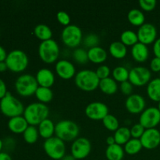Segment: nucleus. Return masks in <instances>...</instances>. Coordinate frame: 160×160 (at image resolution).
<instances>
[{"mask_svg":"<svg viewBox=\"0 0 160 160\" xmlns=\"http://www.w3.org/2000/svg\"><path fill=\"white\" fill-rule=\"evenodd\" d=\"M23 116L29 125L38 126L42 121L48 118L49 109L42 102H33L25 108Z\"/></svg>","mask_w":160,"mask_h":160,"instance_id":"obj_1","label":"nucleus"},{"mask_svg":"<svg viewBox=\"0 0 160 160\" xmlns=\"http://www.w3.org/2000/svg\"><path fill=\"white\" fill-rule=\"evenodd\" d=\"M74 82L77 87L84 92H93L99 86L100 80L95 71L92 70H83L76 73Z\"/></svg>","mask_w":160,"mask_h":160,"instance_id":"obj_2","label":"nucleus"},{"mask_svg":"<svg viewBox=\"0 0 160 160\" xmlns=\"http://www.w3.org/2000/svg\"><path fill=\"white\" fill-rule=\"evenodd\" d=\"M24 109L23 103L10 92H8L6 96L0 100V110L2 113L9 118L23 116Z\"/></svg>","mask_w":160,"mask_h":160,"instance_id":"obj_3","label":"nucleus"},{"mask_svg":"<svg viewBox=\"0 0 160 160\" xmlns=\"http://www.w3.org/2000/svg\"><path fill=\"white\" fill-rule=\"evenodd\" d=\"M80 128L75 122L69 120H63L58 122L56 124L55 134L65 142H73L78 138Z\"/></svg>","mask_w":160,"mask_h":160,"instance_id":"obj_4","label":"nucleus"},{"mask_svg":"<svg viewBox=\"0 0 160 160\" xmlns=\"http://www.w3.org/2000/svg\"><path fill=\"white\" fill-rule=\"evenodd\" d=\"M8 70L13 73H21L28 67L29 59L26 53L20 49H14L8 53L6 59Z\"/></svg>","mask_w":160,"mask_h":160,"instance_id":"obj_5","label":"nucleus"},{"mask_svg":"<svg viewBox=\"0 0 160 160\" xmlns=\"http://www.w3.org/2000/svg\"><path fill=\"white\" fill-rule=\"evenodd\" d=\"M38 84L35 77L31 74L20 75L15 82V88L17 93L23 97H30L35 95Z\"/></svg>","mask_w":160,"mask_h":160,"instance_id":"obj_6","label":"nucleus"},{"mask_svg":"<svg viewBox=\"0 0 160 160\" xmlns=\"http://www.w3.org/2000/svg\"><path fill=\"white\" fill-rule=\"evenodd\" d=\"M59 53H60V49H59V45L53 39L42 42L39 45V57L45 63H54L57 61Z\"/></svg>","mask_w":160,"mask_h":160,"instance_id":"obj_7","label":"nucleus"},{"mask_svg":"<svg viewBox=\"0 0 160 160\" xmlns=\"http://www.w3.org/2000/svg\"><path fill=\"white\" fill-rule=\"evenodd\" d=\"M43 148L47 156L52 159L61 160L66 156L65 143L56 136L46 139L43 144Z\"/></svg>","mask_w":160,"mask_h":160,"instance_id":"obj_8","label":"nucleus"},{"mask_svg":"<svg viewBox=\"0 0 160 160\" xmlns=\"http://www.w3.org/2000/svg\"><path fill=\"white\" fill-rule=\"evenodd\" d=\"M61 39L64 45L69 48H77L83 40L82 31L77 25L70 24L62 29Z\"/></svg>","mask_w":160,"mask_h":160,"instance_id":"obj_9","label":"nucleus"},{"mask_svg":"<svg viewBox=\"0 0 160 160\" xmlns=\"http://www.w3.org/2000/svg\"><path fill=\"white\" fill-rule=\"evenodd\" d=\"M151 70L147 67L139 66V67H134L130 70L128 81L133 85L142 87L145 84H148L151 81Z\"/></svg>","mask_w":160,"mask_h":160,"instance_id":"obj_10","label":"nucleus"},{"mask_svg":"<svg viewBox=\"0 0 160 160\" xmlns=\"http://www.w3.org/2000/svg\"><path fill=\"white\" fill-rule=\"evenodd\" d=\"M160 123V112L156 107H149L145 109L141 113L139 123L145 129L156 128Z\"/></svg>","mask_w":160,"mask_h":160,"instance_id":"obj_11","label":"nucleus"},{"mask_svg":"<svg viewBox=\"0 0 160 160\" xmlns=\"http://www.w3.org/2000/svg\"><path fill=\"white\" fill-rule=\"evenodd\" d=\"M92 150V144L86 138H78L73 142L70 148L71 155L75 159H84L88 156Z\"/></svg>","mask_w":160,"mask_h":160,"instance_id":"obj_12","label":"nucleus"},{"mask_svg":"<svg viewBox=\"0 0 160 160\" xmlns=\"http://www.w3.org/2000/svg\"><path fill=\"white\" fill-rule=\"evenodd\" d=\"M109 114V108L101 102H93L86 106L85 115L92 120H102Z\"/></svg>","mask_w":160,"mask_h":160,"instance_id":"obj_13","label":"nucleus"},{"mask_svg":"<svg viewBox=\"0 0 160 160\" xmlns=\"http://www.w3.org/2000/svg\"><path fill=\"white\" fill-rule=\"evenodd\" d=\"M138 42L145 45H148L156 42L157 38V30L152 23H145L137 31Z\"/></svg>","mask_w":160,"mask_h":160,"instance_id":"obj_14","label":"nucleus"},{"mask_svg":"<svg viewBox=\"0 0 160 160\" xmlns=\"http://www.w3.org/2000/svg\"><path fill=\"white\" fill-rule=\"evenodd\" d=\"M140 141L144 148L154 149L160 145V131L156 128L145 129Z\"/></svg>","mask_w":160,"mask_h":160,"instance_id":"obj_15","label":"nucleus"},{"mask_svg":"<svg viewBox=\"0 0 160 160\" xmlns=\"http://www.w3.org/2000/svg\"><path fill=\"white\" fill-rule=\"evenodd\" d=\"M145 106L146 102L145 98L138 94H132L129 95L125 102L127 110L131 114L142 113L145 109Z\"/></svg>","mask_w":160,"mask_h":160,"instance_id":"obj_16","label":"nucleus"},{"mask_svg":"<svg viewBox=\"0 0 160 160\" xmlns=\"http://www.w3.org/2000/svg\"><path fill=\"white\" fill-rule=\"evenodd\" d=\"M56 73L63 80H70L76 76L74 65L67 59H61L56 63Z\"/></svg>","mask_w":160,"mask_h":160,"instance_id":"obj_17","label":"nucleus"},{"mask_svg":"<svg viewBox=\"0 0 160 160\" xmlns=\"http://www.w3.org/2000/svg\"><path fill=\"white\" fill-rule=\"evenodd\" d=\"M39 87L51 88L55 83V74L48 68H42L37 72L35 76Z\"/></svg>","mask_w":160,"mask_h":160,"instance_id":"obj_18","label":"nucleus"},{"mask_svg":"<svg viewBox=\"0 0 160 160\" xmlns=\"http://www.w3.org/2000/svg\"><path fill=\"white\" fill-rule=\"evenodd\" d=\"M28 126L29 124L23 116L12 117L8 121V128L14 134H23Z\"/></svg>","mask_w":160,"mask_h":160,"instance_id":"obj_19","label":"nucleus"},{"mask_svg":"<svg viewBox=\"0 0 160 160\" xmlns=\"http://www.w3.org/2000/svg\"><path fill=\"white\" fill-rule=\"evenodd\" d=\"M131 56L136 62H145L149 56L148 45H144L141 42H138L131 48Z\"/></svg>","mask_w":160,"mask_h":160,"instance_id":"obj_20","label":"nucleus"},{"mask_svg":"<svg viewBox=\"0 0 160 160\" xmlns=\"http://www.w3.org/2000/svg\"><path fill=\"white\" fill-rule=\"evenodd\" d=\"M88 60L95 64H101L107 59V52L100 46L94 47L88 50Z\"/></svg>","mask_w":160,"mask_h":160,"instance_id":"obj_21","label":"nucleus"},{"mask_svg":"<svg viewBox=\"0 0 160 160\" xmlns=\"http://www.w3.org/2000/svg\"><path fill=\"white\" fill-rule=\"evenodd\" d=\"M55 129H56V124L53 123L52 120L48 118L42 121L38 128L39 135L45 140L53 137L55 134Z\"/></svg>","mask_w":160,"mask_h":160,"instance_id":"obj_22","label":"nucleus"},{"mask_svg":"<svg viewBox=\"0 0 160 160\" xmlns=\"http://www.w3.org/2000/svg\"><path fill=\"white\" fill-rule=\"evenodd\" d=\"M147 95L153 102H160V78L151 80L147 86Z\"/></svg>","mask_w":160,"mask_h":160,"instance_id":"obj_23","label":"nucleus"},{"mask_svg":"<svg viewBox=\"0 0 160 160\" xmlns=\"http://www.w3.org/2000/svg\"><path fill=\"white\" fill-rule=\"evenodd\" d=\"M98 88L102 92L107 95H114L118 90V84L113 78H108L106 79L100 80Z\"/></svg>","mask_w":160,"mask_h":160,"instance_id":"obj_24","label":"nucleus"},{"mask_svg":"<svg viewBox=\"0 0 160 160\" xmlns=\"http://www.w3.org/2000/svg\"><path fill=\"white\" fill-rule=\"evenodd\" d=\"M109 52L111 56L117 59H123L127 56L128 48L125 45L121 42H113L110 44L109 47Z\"/></svg>","mask_w":160,"mask_h":160,"instance_id":"obj_25","label":"nucleus"},{"mask_svg":"<svg viewBox=\"0 0 160 160\" xmlns=\"http://www.w3.org/2000/svg\"><path fill=\"white\" fill-rule=\"evenodd\" d=\"M124 149L117 144L109 145L106 150V156L108 160H122L124 157Z\"/></svg>","mask_w":160,"mask_h":160,"instance_id":"obj_26","label":"nucleus"},{"mask_svg":"<svg viewBox=\"0 0 160 160\" xmlns=\"http://www.w3.org/2000/svg\"><path fill=\"white\" fill-rule=\"evenodd\" d=\"M113 137L115 138L116 144L121 145V146L124 145L128 141L132 138L131 134V130L127 127H120L114 132Z\"/></svg>","mask_w":160,"mask_h":160,"instance_id":"obj_27","label":"nucleus"},{"mask_svg":"<svg viewBox=\"0 0 160 160\" xmlns=\"http://www.w3.org/2000/svg\"><path fill=\"white\" fill-rule=\"evenodd\" d=\"M34 34L36 38L42 42L50 40L52 37V31L51 28L48 25L43 24V23L38 24L34 28Z\"/></svg>","mask_w":160,"mask_h":160,"instance_id":"obj_28","label":"nucleus"},{"mask_svg":"<svg viewBox=\"0 0 160 160\" xmlns=\"http://www.w3.org/2000/svg\"><path fill=\"white\" fill-rule=\"evenodd\" d=\"M128 20L130 22V23L132 24L133 26L140 28L141 26H142L145 23V14L139 9H132L128 12Z\"/></svg>","mask_w":160,"mask_h":160,"instance_id":"obj_29","label":"nucleus"},{"mask_svg":"<svg viewBox=\"0 0 160 160\" xmlns=\"http://www.w3.org/2000/svg\"><path fill=\"white\" fill-rule=\"evenodd\" d=\"M34 95L39 102H42L43 104L50 102L53 98V92L49 88L38 87Z\"/></svg>","mask_w":160,"mask_h":160,"instance_id":"obj_30","label":"nucleus"},{"mask_svg":"<svg viewBox=\"0 0 160 160\" xmlns=\"http://www.w3.org/2000/svg\"><path fill=\"white\" fill-rule=\"evenodd\" d=\"M120 42L126 46H134L138 42L137 33L131 30L124 31L120 35Z\"/></svg>","mask_w":160,"mask_h":160,"instance_id":"obj_31","label":"nucleus"},{"mask_svg":"<svg viewBox=\"0 0 160 160\" xmlns=\"http://www.w3.org/2000/svg\"><path fill=\"white\" fill-rule=\"evenodd\" d=\"M142 145L140 139L131 138L124 145V152L128 155H136L142 149Z\"/></svg>","mask_w":160,"mask_h":160,"instance_id":"obj_32","label":"nucleus"},{"mask_svg":"<svg viewBox=\"0 0 160 160\" xmlns=\"http://www.w3.org/2000/svg\"><path fill=\"white\" fill-rule=\"evenodd\" d=\"M129 70L123 66L115 67L112 72V78L117 82L123 83L129 80Z\"/></svg>","mask_w":160,"mask_h":160,"instance_id":"obj_33","label":"nucleus"},{"mask_svg":"<svg viewBox=\"0 0 160 160\" xmlns=\"http://www.w3.org/2000/svg\"><path fill=\"white\" fill-rule=\"evenodd\" d=\"M38 130L35 126H31L29 125L27 128L26 131L23 133V138L25 142L30 145H33L38 141L39 137Z\"/></svg>","mask_w":160,"mask_h":160,"instance_id":"obj_34","label":"nucleus"},{"mask_svg":"<svg viewBox=\"0 0 160 160\" xmlns=\"http://www.w3.org/2000/svg\"><path fill=\"white\" fill-rule=\"evenodd\" d=\"M102 123L105 128L110 131H114L115 132L119 128H120V123L119 120L115 116L108 114L102 120Z\"/></svg>","mask_w":160,"mask_h":160,"instance_id":"obj_35","label":"nucleus"},{"mask_svg":"<svg viewBox=\"0 0 160 160\" xmlns=\"http://www.w3.org/2000/svg\"><path fill=\"white\" fill-rule=\"evenodd\" d=\"M73 59L79 64H85L88 62V51L84 48H77L73 52Z\"/></svg>","mask_w":160,"mask_h":160,"instance_id":"obj_36","label":"nucleus"},{"mask_svg":"<svg viewBox=\"0 0 160 160\" xmlns=\"http://www.w3.org/2000/svg\"><path fill=\"white\" fill-rule=\"evenodd\" d=\"M100 39L97 34H89L84 38V45L87 48H92L94 47L98 46Z\"/></svg>","mask_w":160,"mask_h":160,"instance_id":"obj_37","label":"nucleus"},{"mask_svg":"<svg viewBox=\"0 0 160 160\" xmlns=\"http://www.w3.org/2000/svg\"><path fill=\"white\" fill-rule=\"evenodd\" d=\"M131 134L132 138L140 139L142 136L143 135L144 132H145V129L140 124V123H135L131 127Z\"/></svg>","mask_w":160,"mask_h":160,"instance_id":"obj_38","label":"nucleus"},{"mask_svg":"<svg viewBox=\"0 0 160 160\" xmlns=\"http://www.w3.org/2000/svg\"><path fill=\"white\" fill-rule=\"evenodd\" d=\"M111 70L108 66L106 65H101L97 68L95 70V73H96L97 77L99 78V80L106 79V78H109L110 75Z\"/></svg>","mask_w":160,"mask_h":160,"instance_id":"obj_39","label":"nucleus"},{"mask_svg":"<svg viewBox=\"0 0 160 160\" xmlns=\"http://www.w3.org/2000/svg\"><path fill=\"white\" fill-rule=\"evenodd\" d=\"M156 4H157V2H156V0H140L139 1L140 7L146 12L152 11L156 8Z\"/></svg>","mask_w":160,"mask_h":160,"instance_id":"obj_40","label":"nucleus"},{"mask_svg":"<svg viewBox=\"0 0 160 160\" xmlns=\"http://www.w3.org/2000/svg\"><path fill=\"white\" fill-rule=\"evenodd\" d=\"M56 18L60 24L67 27L70 24V17L65 11H59L56 14Z\"/></svg>","mask_w":160,"mask_h":160,"instance_id":"obj_41","label":"nucleus"},{"mask_svg":"<svg viewBox=\"0 0 160 160\" xmlns=\"http://www.w3.org/2000/svg\"><path fill=\"white\" fill-rule=\"evenodd\" d=\"M120 91H121V92L123 95L129 96V95H132L133 84H131L129 81H124V82H123L120 84Z\"/></svg>","mask_w":160,"mask_h":160,"instance_id":"obj_42","label":"nucleus"},{"mask_svg":"<svg viewBox=\"0 0 160 160\" xmlns=\"http://www.w3.org/2000/svg\"><path fill=\"white\" fill-rule=\"evenodd\" d=\"M150 70L155 73L160 72V59L154 57L150 62Z\"/></svg>","mask_w":160,"mask_h":160,"instance_id":"obj_43","label":"nucleus"},{"mask_svg":"<svg viewBox=\"0 0 160 160\" xmlns=\"http://www.w3.org/2000/svg\"><path fill=\"white\" fill-rule=\"evenodd\" d=\"M153 52H154L155 57L160 59V38L156 39V42L153 43Z\"/></svg>","mask_w":160,"mask_h":160,"instance_id":"obj_44","label":"nucleus"},{"mask_svg":"<svg viewBox=\"0 0 160 160\" xmlns=\"http://www.w3.org/2000/svg\"><path fill=\"white\" fill-rule=\"evenodd\" d=\"M7 93L8 92L6 83H5V81L3 80H2L0 78V100L2 98H4Z\"/></svg>","mask_w":160,"mask_h":160,"instance_id":"obj_45","label":"nucleus"},{"mask_svg":"<svg viewBox=\"0 0 160 160\" xmlns=\"http://www.w3.org/2000/svg\"><path fill=\"white\" fill-rule=\"evenodd\" d=\"M7 52L6 49L2 46L0 45V62H4L6 61V57H7Z\"/></svg>","mask_w":160,"mask_h":160,"instance_id":"obj_46","label":"nucleus"},{"mask_svg":"<svg viewBox=\"0 0 160 160\" xmlns=\"http://www.w3.org/2000/svg\"><path fill=\"white\" fill-rule=\"evenodd\" d=\"M0 160H12L11 156L6 152H0Z\"/></svg>","mask_w":160,"mask_h":160,"instance_id":"obj_47","label":"nucleus"},{"mask_svg":"<svg viewBox=\"0 0 160 160\" xmlns=\"http://www.w3.org/2000/svg\"><path fill=\"white\" fill-rule=\"evenodd\" d=\"M106 143H107L108 146H109V145H114V144H116V142H115V138H114L113 136H109V137L106 138Z\"/></svg>","mask_w":160,"mask_h":160,"instance_id":"obj_48","label":"nucleus"},{"mask_svg":"<svg viewBox=\"0 0 160 160\" xmlns=\"http://www.w3.org/2000/svg\"><path fill=\"white\" fill-rule=\"evenodd\" d=\"M8 70L7 65H6V62H0V72H5L6 70Z\"/></svg>","mask_w":160,"mask_h":160,"instance_id":"obj_49","label":"nucleus"},{"mask_svg":"<svg viewBox=\"0 0 160 160\" xmlns=\"http://www.w3.org/2000/svg\"><path fill=\"white\" fill-rule=\"evenodd\" d=\"M61 160H76L73 157L72 155H68V156H65Z\"/></svg>","mask_w":160,"mask_h":160,"instance_id":"obj_50","label":"nucleus"},{"mask_svg":"<svg viewBox=\"0 0 160 160\" xmlns=\"http://www.w3.org/2000/svg\"><path fill=\"white\" fill-rule=\"evenodd\" d=\"M2 148H3V142L0 139V152H2L1 151L2 149Z\"/></svg>","mask_w":160,"mask_h":160,"instance_id":"obj_51","label":"nucleus"},{"mask_svg":"<svg viewBox=\"0 0 160 160\" xmlns=\"http://www.w3.org/2000/svg\"><path fill=\"white\" fill-rule=\"evenodd\" d=\"M158 109H159L160 112V102H159V105H158Z\"/></svg>","mask_w":160,"mask_h":160,"instance_id":"obj_52","label":"nucleus"}]
</instances>
